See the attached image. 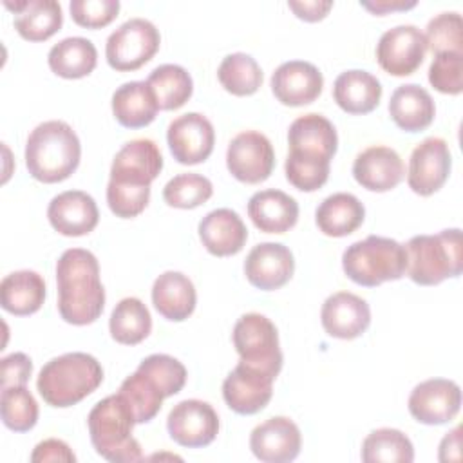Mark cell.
Instances as JSON below:
<instances>
[{
  "label": "cell",
  "mask_w": 463,
  "mask_h": 463,
  "mask_svg": "<svg viewBox=\"0 0 463 463\" xmlns=\"http://www.w3.org/2000/svg\"><path fill=\"white\" fill-rule=\"evenodd\" d=\"M353 175L365 190L389 192L403 179L405 166L394 148L374 145L354 157Z\"/></svg>",
  "instance_id": "cell-22"
},
{
  "label": "cell",
  "mask_w": 463,
  "mask_h": 463,
  "mask_svg": "<svg viewBox=\"0 0 463 463\" xmlns=\"http://www.w3.org/2000/svg\"><path fill=\"white\" fill-rule=\"evenodd\" d=\"M81 145L72 127L60 119L36 125L25 143V166L42 183L65 181L80 165Z\"/></svg>",
  "instance_id": "cell-2"
},
{
  "label": "cell",
  "mask_w": 463,
  "mask_h": 463,
  "mask_svg": "<svg viewBox=\"0 0 463 463\" xmlns=\"http://www.w3.org/2000/svg\"><path fill=\"white\" fill-rule=\"evenodd\" d=\"M110 336L125 345L143 342L152 329V317L148 307L136 297L121 298L110 313Z\"/></svg>",
  "instance_id": "cell-35"
},
{
  "label": "cell",
  "mask_w": 463,
  "mask_h": 463,
  "mask_svg": "<svg viewBox=\"0 0 463 463\" xmlns=\"http://www.w3.org/2000/svg\"><path fill=\"white\" fill-rule=\"evenodd\" d=\"M251 222L264 233H284L298 221V203L282 190L268 188L248 201Z\"/></svg>",
  "instance_id": "cell-25"
},
{
  "label": "cell",
  "mask_w": 463,
  "mask_h": 463,
  "mask_svg": "<svg viewBox=\"0 0 463 463\" xmlns=\"http://www.w3.org/2000/svg\"><path fill=\"white\" fill-rule=\"evenodd\" d=\"M288 143L289 152L317 156L331 161L338 148V136L327 118L317 112H309L298 116L289 125Z\"/></svg>",
  "instance_id": "cell-24"
},
{
  "label": "cell",
  "mask_w": 463,
  "mask_h": 463,
  "mask_svg": "<svg viewBox=\"0 0 463 463\" xmlns=\"http://www.w3.org/2000/svg\"><path fill=\"white\" fill-rule=\"evenodd\" d=\"M161 36L157 27L146 18H130L123 22L107 38L105 56L112 69L128 72L143 67L157 52Z\"/></svg>",
  "instance_id": "cell-8"
},
{
  "label": "cell",
  "mask_w": 463,
  "mask_h": 463,
  "mask_svg": "<svg viewBox=\"0 0 463 463\" xmlns=\"http://www.w3.org/2000/svg\"><path fill=\"white\" fill-rule=\"evenodd\" d=\"M324 87V76L309 61L291 60L280 63L271 74V90L275 98L288 107L313 103Z\"/></svg>",
  "instance_id": "cell-20"
},
{
  "label": "cell",
  "mask_w": 463,
  "mask_h": 463,
  "mask_svg": "<svg viewBox=\"0 0 463 463\" xmlns=\"http://www.w3.org/2000/svg\"><path fill=\"white\" fill-rule=\"evenodd\" d=\"M425 52V34L411 24L387 29L376 43L378 65L392 76L412 74L423 63Z\"/></svg>",
  "instance_id": "cell-11"
},
{
  "label": "cell",
  "mask_w": 463,
  "mask_h": 463,
  "mask_svg": "<svg viewBox=\"0 0 463 463\" xmlns=\"http://www.w3.org/2000/svg\"><path fill=\"white\" fill-rule=\"evenodd\" d=\"M118 392L130 405L136 423H148L154 420L165 400L159 389L137 369L121 382Z\"/></svg>",
  "instance_id": "cell-38"
},
{
  "label": "cell",
  "mask_w": 463,
  "mask_h": 463,
  "mask_svg": "<svg viewBox=\"0 0 463 463\" xmlns=\"http://www.w3.org/2000/svg\"><path fill=\"white\" fill-rule=\"evenodd\" d=\"M31 461L33 463H47V461H63V463H74L76 454L72 449L56 438H49L40 441L33 452H31Z\"/></svg>",
  "instance_id": "cell-48"
},
{
  "label": "cell",
  "mask_w": 463,
  "mask_h": 463,
  "mask_svg": "<svg viewBox=\"0 0 463 463\" xmlns=\"http://www.w3.org/2000/svg\"><path fill=\"white\" fill-rule=\"evenodd\" d=\"M360 5L373 14H385L391 11H407L416 5V0H362Z\"/></svg>",
  "instance_id": "cell-51"
},
{
  "label": "cell",
  "mask_w": 463,
  "mask_h": 463,
  "mask_svg": "<svg viewBox=\"0 0 463 463\" xmlns=\"http://www.w3.org/2000/svg\"><path fill=\"white\" fill-rule=\"evenodd\" d=\"M213 194V184L208 177L186 172L172 177L163 188V199L168 206L190 210L204 204Z\"/></svg>",
  "instance_id": "cell-40"
},
{
  "label": "cell",
  "mask_w": 463,
  "mask_h": 463,
  "mask_svg": "<svg viewBox=\"0 0 463 463\" xmlns=\"http://www.w3.org/2000/svg\"><path fill=\"white\" fill-rule=\"evenodd\" d=\"M217 78L224 90L233 96H251L262 85V69L246 52H233L222 58Z\"/></svg>",
  "instance_id": "cell-37"
},
{
  "label": "cell",
  "mask_w": 463,
  "mask_h": 463,
  "mask_svg": "<svg viewBox=\"0 0 463 463\" xmlns=\"http://www.w3.org/2000/svg\"><path fill=\"white\" fill-rule=\"evenodd\" d=\"M2 387L25 385L33 373V362L25 353H11L0 360Z\"/></svg>",
  "instance_id": "cell-47"
},
{
  "label": "cell",
  "mask_w": 463,
  "mask_h": 463,
  "mask_svg": "<svg viewBox=\"0 0 463 463\" xmlns=\"http://www.w3.org/2000/svg\"><path fill=\"white\" fill-rule=\"evenodd\" d=\"M0 414L7 429L27 432L38 421V403L25 385L2 387Z\"/></svg>",
  "instance_id": "cell-39"
},
{
  "label": "cell",
  "mask_w": 463,
  "mask_h": 463,
  "mask_svg": "<svg viewBox=\"0 0 463 463\" xmlns=\"http://www.w3.org/2000/svg\"><path fill=\"white\" fill-rule=\"evenodd\" d=\"M275 378L239 362L222 382V398L237 414H257L273 396Z\"/></svg>",
  "instance_id": "cell-15"
},
{
  "label": "cell",
  "mask_w": 463,
  "mask_h": 463,
  "mask_svg": "<svg viewBox=\"0 0 463 463\" xmlns=\"http://www.w3.org/2000/svg\"><path fill=\"white\" fill-rule=\"evenodd\" d=\"M407 407L411 416L420 423H449L461 409V389L454 380L430 378L411 391Z\"/></svg>",
  "instance_id": "cell-12"
},
{
  "label": "cell",
  "mask_w": 463,
  "mask_h": 463,
  "mask_svg": "<svg viewBox=\"0 0 463 463\" xmlns=\"http://www.w3.org/2000/svg\"><path fill=\"white\" fill-rule=\"evenodd\" d=\"M47 219L58 233L80 237L98 226L99 212L92 195L83 190H67L51 199Z\"/></svg>",
  "instance_id": "cell-21"
},
{
  "label": "cell",
  "mask_w": 463,
  "mask_h": 463,
  "mask_svg": "<svg viewBox=\"0 0 463 463\" xmlns=\"http://www.w3.org/2000/svg\"><path fill=\"white\" fill-rule=\"evenodd\" d=\"M405 246L407 277L420 286H436L463 271L461 230L449 228L436 235H414Z\"/></svg>",
  "instance_id": "cell-5"
},
{
  "label": "cell",
  "mask_w": 463,
  "mask_h": 463,
  "mask_svg": "<svg viewBox=\"0 0 463 463\" xmlns=\"http://www.w3.org/2000/svg\"><path fill=\"white\" fill-rule=\"evenodd\" d=\"M429 81L441 94H461L463 90V52H439L429 67Z\"/></svg>",
  "instance_id": "cell-44"
},
{
  "label": "cell",
  "mask_w": 463,
  "mask_h": 463,
  "mask_svg": "<svg viewBox=\"0 0 463 463\" xmlns=\"http://www.w3.org/2000/svg\"><path fill=\"white\" fill-rule=\"evenodd\" d=\"M300 447V429L286 416L268 418L250 434V449L253 456L264 463L293 461L298 456Z\"/></svg>",
  "instance_id": "cell-18"
},
{
  "label": "cell",
  "mask_w": 463,
  "mask_h": 463,
  "mask_svg": "<svg viewBox=\"0 0 463 463\" xmlns=\"http://www.w3.org/2000/svg\"><path fill=\"white\" fill-rule=\"evenodd\" d=\"M103 382L101 364L89 353H65L49 360L36 380V389L45 403L65 409L76 405Z\"/></svg>",
  "instance_id": "cell-3"
},
{
  "label": "cell",
  "mask_w": 463,
  "mask_h": 463,
  "mask_svg": "<svg viewBox=\"0 0 463 463\" xmlns=\"http://www.w3.org/2000/svg\"><path fill=\"white\" fill-rule=\"evenodd\" d=\"M439 461H459L461 459V427L447 432L439 443Z\"/></svg>",
  "instance_id": "cell-50"
},
{
  "label": "cell",
  "mask_w": 463,
  "mask_h": 463,
  "mask_svg": "<svg viewBox=\"0 0 463 463\" xmlns=\"http://www.w3.org/2000/svg\"><path fill=\"white\" fill-rule=\"evenodd\" d=\"M45 300V280L33 269H18L0 282V304L16 317L36 313Z\"/></svg>",
  "instance_id": "cell-30"
},
{
  "label": "cell",
  "mask_w": 463,
  "mask_h": 463,
  "mask_svg": "<svg viewBox=\"0 0 463 463\" xmlns=\"http://www.w3.org/2000/svg\"><path fill=\"white\" fill-rule=\"evenodd\" d=\"M226 166L241 183L257 184L266 181L275 166L271 141L257 130L237 134L226 150Z\"/></svg>",
  "instance_id": "cell-9"
},
{
  "label": "cell",
  "mask_w": 463,
  "mask_h": 463,
  "mask_svg": "<svg viewBox=\"0 0 463 463\" xmlns=\"http://www.w3.org/2000/svg\"><path fill=\"white\" fill-rule=\"evenodd\" d=\"M389 114L402 130L421 132L432 123L436 105L429 90H425L421 85L405 83L396 87L391 94Z\"/></svg>",
  "instance_id": "cell-29"
},
{
  "label": "cell",
  "mask_w": 463,
  "mask_h": 463,
  "mask_svg": "<svg viewBox=\"0 0 463 463\" xmlns=\"http://www.w3.org/2000/svg\"><path fill=\"white\" fill-rule=\"evenodd\" d=\"M146 85L161 110H175L183 107L194 92L192 76L184 67L175 63H163L156 67L148 74Z\"/></svg>",
  "instance_id": "cell-34"
},
{
  "label": "cell",
  "mask_w": 463,
  "mask_h": 463,
  "mask_svg": "<svg viewBox=\"0 0 463 463\" xmlns=\"http://www.w3.org/2000/svg\"><path fill=\"white\" fill-rule=\"evenodd\" d=\"M159 107L146 81H127L112 94V112L119 125L141 128L156 119Z\"/></svg>",
  "instance_id": "cell-32"
},
{
  "label": "cell",
  "mask_w": 463,
  "mask_h": 463,
  "mask_svg": "<svg viewBox=\"0 0 463 463\" xmlns=\"http://www.w3.org/2000/svg\"><path fill=\"white\" fill-rule=\"evenodd\" d=\"M150 199V186H127L109 181L107 203L110 212L121 219H132L139 215Z\"/></svg>",
  "instance_id": "cell-45"
},
{
  "label": "cell",
  "mask_w": 463,
  "mask_h": 463,
  "mask_svg": "<svg viewBox=\"0 0 463 463\" xmlns=\"http://www.w3.org/2000/svg\"><path fill=\"white\" fill-rule=\"evenodd\" d=\"M87 425L90 441L101 458L114 463L143 459L141 445L132 436L136 425L134 412L119 392L99 400L90 409Z\"/></svg>",
  "instance_id": "cell-4"
},
{
  "label": "cell",
  "mask_w": 463,
  "mask_h": 463,
  "mask_svg": "<svg viewBox=\"0 0 463 463\" xmlns=\"http://www.w3.org/2000/svg\"><path fill=\"white\" fill-rule=\"evenodd\" d=\"M137 371H141L165 398L177 394L186 383V367L170 354H150L141 360Z\"/></svg>",
  "instance_id": "cell-41"
},
{
  "label": "cell",
  "mask_w": 463,
  "mask_h": 463,
  "mask_svg": "<svg viewBox=\"0 0 463 463\" xmlns=\"http://www.w3.org/2000/svg\"><path fill=\"white\" fill-rule=\"evenodd\" d=\"M344 273L365 288L398 280L407 269L405 246L391 237L369 235L345 248L342 255Z\"/></svg>",
  "instance_id": "cell-6"
},
{
  "label": "cell",
  "mask_w": 463,
  "mask_h": 463,
  "mask_svg": "<svg viewBox=\"0 0 463 463\" xmlns=\"http://www.w3.org/2000/svg\"><path fill=\"white\" fill-rule=\"evenodd\" d=\"M365 219L362 201L347 192L327 195L315 212L318 230L329 237H345L358 230Z\"/></svg>",
  "instance_id": "cell-31"
},
{
  "label": "cell",
  "mask_w": 463,
  "mask_h": 463,
  "mask_svg": "<svg viewBox=\"0 0 463 463\" xmlns=\"http://www.w3.org/2000/svg\"><path fill=\"white\" fill-rule=\"evenodd\" d=\"M166 141L177 163L197 165L210 157L215 143V130L206 116L186 112L170 121Z\"/></svg>",
  "instance_id": "cell-14"
},
{
  "label": "cell",
  "mask_w": 463,
  "mask_h": 463,
  "mask_svg": "<svg viewBox=\"0 0 463 463\" xmlns=\"http://www.w3.org/2000/svg\"><path fill=\"white\" fill-rule=\"evenodd\" d=\"M4 5L14 13V29L24 40L43 42L60 31L63 24L61 5L56 0H22Z\"/></svg>",
  "instance_id": "cell-26"
},
{
  "label": "cell",
  "mask_w": 463,
  "mask_h": 463,
  "mask_svg": "<svg viewBox=\"0 0 463 463\" xmlns=\"http://www.w3.org/2000/svg\"><path fill=\"white\" fill-rule=\"evenodd\" d=\"M329 159L289 152L286 157V179L302 192H315L322 188L329 177Z\"/></svg>",
  "instance_id": "cell-42"
},
{
  "label": "cell",
  "mask_w": 463,
  "mask_h": 463,
  "mask_svg": "<svg viewBox=\"0 0 463 463\" xmlns=\"http://www.w3.org/2000/svg\"><path fill=\"white\" fill-rule=\"evenodd\" d=\"M452 156L449 145L441 137H425L414 146L409 157L407 183L418 195H432L449 179Z\"/></svg>",
  "instance_id": "cell-13"
},
{
  "label": "cell",
  "mask_w": 463,
  "mask_h": 463,
  "mask_svg": "<svg viewBox=\"0 0 463 463\" xmlns=\"http://www.w3.org/2000/svg\"><path fill=\"white\" fill-rule=\"evenodd\" d=\"M58 313L72 326H87L105 307V288L94 253L83 248L65 250L56 262Z\"/></svg>",
  "instance_id": "cell-1"
},
{
  "label": "cell",
  "mask_w": 463,
  "mask_h": 463,
  "mask_svg": "<svg viewBox=\"0 0 463 463\" xmlns=\"http://www.w3.org/2000/svg\"><path fill=\"white\" fill-rule=\"evenodd\" d=\"M163 168L159 146L146 137L125 143L112 159L110 179L127 186H150Z\"/></svg>",
  "instance_id": "cell-16"
},
{
  "label": "cell",
  "mask_w": 463,
  "mask_h": 463,
  "mask_svg": "<svg viewBox=\"0 0 463 463\" xmlns=\"http://www.w3.org/2000/svg\"><path fill=\"white\" fill-rule=\"evenodd\" d=\"M412 459L414 447L398 429H376L369 432L362 443V461L365 463H411Z\"/></svg>",
  "instance_id": "cell-36"
},
{
  "label": "cell",
  "mask_w": 463,
  "mask_h": 463,
  "mask_svg": "<svg viewBox=\"0 0 463 463\" xmlns=\"http://www.w3.org/2000/svg\"><path fill=\"white\" fill-rule=\"evenodd\" d=\"M333 99L347 114H369L382 99V83L367 71H344L333 83Z\"/></svg>",
  "instance_id": "cell-28"
},
{
  "label": "cell",
  "mask_w": 463,
  "mask_h": 463,
  "mask_svg": "<svg viewBox=\"0 0 463 463\" xmlns=\"http://www.w3.org/2000/svg\"><path fill=\"white\" fill-rule=\"evenodd\" d=\"M197 302L194 282L181 271L161 273L152 286V304L157 313L172 322L188 318Z\"/></svg>",
  "instance_id": "cell-27"
},
{
  "label": "cell",
  "mask_w": 463,
  "mask_h": 463,
  "mask_svg": "<svg viewBox=\"0 0 463 463\" xmlns=\"http://www.w3.org/2000/svg\"><path fill=\"white\" fill-rule=\"evenodd\" d=\"M288 7L300 18V20H306V22H318L322 20L329 9L333 7V2L331 0H300V2H295V0H289L288 2Z\"/></svg>",
  "instance_id": "cell-49"
},
{
  "label": "cell",
  "mask_w": 463,
  "mask_h": 463,
  "mask_svg": "<svg viewBox=\"0 0 463 463\" xmlns=\"http://www.w3.org/2000/svg\"><path fill=\"white\" fill-rule=\"evenodd\" d=\"M324 331L340 340H353L365 333L371 324V309L367 300L351 293L336 291L329 295L320 309Z\"/></svg>",
  "instance_id": "cell-19"
},
{
  "label": "cell",
  "mask_w": 463,
  "mask_h": 463,
  "mask_svg": "<svg viewBox=\"0 0 463 463\" xmlns=\"http://www.w3.org/2000/svg\"><path fill=\"white\" fill-rule=\"evenodd\" d=\"M233 345L242 364L255 367L273 378L282 369V351L275 324L260 313H246L233 326Z\"/></svg>",
  "instance_id": "cell-7"
},
{
  "label": "cell",
  "mask_w": 463,
  "mask_h": 463,
  "mask_svg": "<svg viewBox=\"0 0 463 463\" xmlns=\"http://www.w3.org/2000/svg\"><path fill=\"white\" fill-rule=\"evenodd\" d=\"M427 49L432 54L463 52V20L456 11L439 13L425 27Z\"/></svg>",
  "instance_id": "cell-43"
},
{
  "label": "cell",
  "mask_w": 463,
  "mask_h": 463,
  "mask_svg": "<svg viewBox=\"0 0 463 463\" xmlns=\"http://www.w3.org/2000/svg\"><path fill=\"white\" fill-rule=\"evenodd\" d=\"M199 239L203 246L215 257L239 253L248 239V230L237 212L217 208L208 212L199 222Z\"/></svg>",
  "instance_id": "cell-23"
},
{
  "label": "cell",
  "mask_w": 463,
  "mask_h": 463,
  "mask_svg": "<svg viewBox=\"0 0 463 463\" xmlns=\"http://www.w3.org/2000/svg\"><path fill=\"white\" fill-rule=\"evenodd\" d=\"M170 438L188 449L210 445L219 432V416L215 409L203 400H183L172 407L166 418Z\"/></svg>",
  "instance_id": "cell-10"
},
{
  "label": "cell",
  "mask_w": 463,
  "mask_h": 463,
  "mask_svg": "<svg viewBox=\"0 0 463 463\" xmlns=\"http://www.w3.org/2000/svg\"><path fill=\"white\" fill-rule=\"evenodd\" d=\"M47 61L54 74L67 80H78L94 71L98 51L90 40L83 36H69L51 47Z\"/></svg>",
  "instance_id": "cell-33"
},
{
  "label": "cell",
  "mask_w": 463,
  "mask_h": 463,
  "mask_svg": "<svg viewBox=\"0 0 463 463\" xmlns=\"http://www.w3.org/2000/svg\"><path fill=\"white\" fill-rule=\"evenodd\" d=\"M295 271V259L280 242H260L250 250L244 260V275L251 286L273 291L289 282Z\"/></svg>",
  "instance_id": "cell-17"
},
{
  "label": "cell",
  "mask_w": 463,
  "mask_h": 463,
  "mask_svg": "<svg viewBox=\"0 0 463 463\" xmlns=\"http://www.w3.org/2000/svg\"><path fill=\"white\" fill-rule=\"evenodd\" d=\"M72 20L87 29L109 25L119 13L118 0H72L69 4Z\"/></svg>",
  "instance_id": "cell-46"
}]
</instances>
